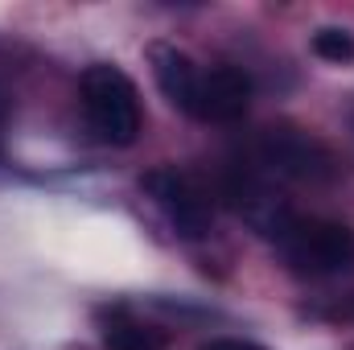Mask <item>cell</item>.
<instances>
[{
    "label": "cell",
    "instance_id": "7a4b0ae2",
    "mask_svg": "<svg viewBox=\"0 0 354 350\" xmlns=\"http://www.w3.org/2000/svg\"><path fill=\"white\" fill-rule=\"evenodd\" d=\"M276 252L297 276H342L354 272V227L338 219L292 214V223L276 239Z\"/></svg>",
    "mask_w": 354,
    "mask_h": 350
},
{
    "label": "cell",
    "instance_id": "30bf717a",
    "mask_svg": "<svg viewBox=\"0 0 354 350\" xmlns=\"http://www.w3.org/2000/svg\"><path fill=\"white\" fill-rule=\"evenodd\" d=\"M198 350H268V347L252 342V338H210V342H202Z\"/></svg>",
    "mask_w": 354,
    "mask_h": 350
},
{
    "label": "cell",
    "instance_id": "6da1fadb",
    "mask_svg": "<svg viewBox=\"0 0 354 350\" xmlns=\"http://www.w3.org/2000/svg\"><path fill=\"white\" fill-rule=\"evenodd\" d=\"M79 95H83V111H87L91 132L103 140V145H115V149H128L136 136H140V95L136 83L111 66V62H95L83 71L79 79Z\"/></svg>",
    "mask_w": 354,
    "mask_h": 350
},
{
    "label": "cell",
    "instance_id": "5b68a950",
    "mask_svg": "<svg viewBox=\"0 0 354 350\" xmlns=\"http://www.w3.org/2000/svg\"><path fill=\"white\" fill-rule=\"evenodd\" d=\"M223 202L231 206V214L235 219H243L256 235H264V239H280V231L292 223V206L280 198V190L268 181L260 169H235V174L223 177Z\"/></svg>",
    "mask_w": 354,
    "mask_h": 350
},
{
    "label": "cell",
    "instance_id": "277c9868",
    "mask_svg": "<svg viewBox=\"0 0 354 350\" xmlns=\"http://www.w3.org/2000/svg\"><path fill=\"white\" fill-rule=\"evenodd\" d=\"M140 190L145 198L165 214V223L174 227L181 239H202L210 235V223H214V210H210V198L202 194V185L189 174H181L174 165H157L140 177Z\"/></svg>",
    "mask_w": 354,
    "mask_h": 350
},
{
    "label": "cell",
    "instance_id": "8992f818",
    "mask_svg": "<svg viewBox=\"0 0 354 350\" xmlns=\"http://www.w3.org/2000/svg\"><path fill=\"white\" fill-rule=\"evenodd\" d=\"M252 107V75L218 62L210 71H202V87H198V116L202 124H235L243 120V111Z\"/></svg>",
    "mask_w": 354,
    "mask_h": 350
},
{
    "label": "cell",
    "instance_id": "52a82bcc",
    "mask_svg": "<svg viewBox=\"0 0 354 350\" xmlns=\"http://www.w3.org/2000/svg\"><path fill=\"white\" fill-rule=\"evenodd\" d=\"M149 66H153V79H157L161 95L169 99V107H177L181 116L194 120L198 116V87H202L198 62L185 50L157 42V46H149Z\"/></svg>",
    "mask_w": 354,
    "mask_h": 350
},
{
    "label": "cell",
    "instance_id": "3957f363",
    "mask_svg": "<svg viewBox=\"0 0 354 350\" xmlns=\"http://www.w3.org/2000/svg\"><path fill=\"white\" fill-rule=\"evenodd\" d=\"M256 161L260 169L272 177H288V181H301V185H322V181H334L338 177V157L326 140H317L313 132L305 128H292V124H272L260 132V145H256Z\"/></svg>",
    "mask_w": 354,
    "mask_h": 350
},
{
    "label": "cell",
    "instance_id": "8fae6325",
    "mask_svg": "<svg viewBox=\"0 0 354 350\" xmlns=\"http://www.w3.org/2000/svg\"><path fill=\"white\" fill-rule=\"evenodd\" d=\"M8 116H12V87H8V79L0 75V128L8 124Z\"/></svg>",
    "mask_w": 354,
    "mask_h": 350
},
{
    "label": "cell",
    "instance_id": "9c48e42d",
    "mask_svg": "<svg viewBox=\"0 0 354 350\" xmlns=\"http://www.w3.org/2000/svg\"><path fill=\"white\" fill-rule=\"evenodd\" d=\"M313 54L322 58V62H334V66H346L354 62V33L351 29H338V25H322L317 33H313Z\"/></svg>",
    "mask_w": 354,
    "mask_h": 350
},
{
    "label": "cell",
    "instance_id": "ba28073f",
    "mask_svg": "<svg viewBox=\"0 0 354 350\" xmlns=\"http://www.w3.org/2000/svg\"><path fill=\"white\" fill-rule=\"evenodd\" d=\"M99 338L107 350H169V334L132 317L124 305L99 313Z\"/></svg>",
    "mask_w": 354,
    "mask_h": 350
}]
</instances>
